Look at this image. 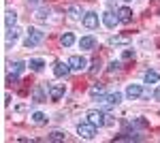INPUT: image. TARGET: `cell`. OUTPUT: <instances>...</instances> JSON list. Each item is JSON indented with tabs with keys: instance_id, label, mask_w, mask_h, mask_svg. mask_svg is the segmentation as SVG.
Returning a JSON list of instances; mask_svg holds the SVG:
<instances>
[{
	"instance_id": "6da1fadb",
	"label": "cell",
	"mask_w": 160,
	"mask_h": 143,
	"mask_svg": "<svg viewBox=\"0 0 160 143\" xmlns=\"http://www.w3.org/2000/svg\"><path fill=\"white\" fill-rule=\"evenodd\" d=\"M43 38H45V32H41V30H37V28H30V30H28V36H26V41H24V45L28 49L37 47Z\"/></svg>"
},
{
	"instance_id": "7a4b0ae2",
	"label": "cell",
	"mask_w": 160,
	"mask_h": 143,
	"mask_svg": "<svg viewBox=\"0 0 160 143\" xmlns=\"http://www.w3.org/2000/svg\"><path fill=\"white\" fill-rule=\"evenodd\" d=\"M77 135H79L81 139H94V137H96V126H94L92 122H81V124L77 126Z\"/></svg>"
},
{
	"instance_id": "3957f363",
	"label": "cell",
	"mask_w": 160,
	"mask_h": 143,
	"mask_svg": "<svg viewBox=\"0 0 160 143\" xmlns=\"http://www.w3.org/2000/svg\"><path fill=\"white\" fill-rule=\"evenodd\" d=\"M107 120L109 115L102 111H88V122H92L94 126H107Z\"/></svg>"
},
{
	"instance_id": "277c9868",
	"label": "cell",
	"mask_w": 160,
	"mask_h": 143,
	"mask_svg": "<svg viewBox=\"0 0 160 143\" xmlns=\"http://www.w3.org/2000/svg\"><path fill=\"white\" fill-rule=\"evenodd\" d=\"M68 64H71V71H83L88 66V60L83 56H71L68 58Z\"/></svg>"
},
{
	"instance_id": "5b68a950",
	"label": "cell",
	"mask_w": 160,
	"mask_h": 143,
	"mask_svg": "<svg viewBox=\"0 0 160 143\" xmlns=\"http://www.w3.org/2000/svg\"><path fill=\"white\" fill-rule=\"evenodd\" d=\"M83 26H86L88 30H96V28H98V15H96V13H86V15H83Z\"/></svg>"
},
{
	"instance_id": "8992f818",
	"label": "cell",
	"mask_w": 160,
	"mask_h": 143,
	"mask_svg": "<svg viewBox=\"0 0 160 143\" xmlns=\"http://www.w3.org/2000/svg\"><path fill=\"white\" fill-rule=\"evenodd\" d=\"M126 96H128V98H132V100L141 98V96H143V85H139V84H130L128 88H126Z\"/></svg>"
},
{
	"instance_id": "52a82bcc",
	"label": "cell",
	"mask_w": 160,
	"mask_h": 143,
	"mask_svg": "<svg viewBox=\"0 0 160 143\" xmlns=\"http://www.w3.org/2000/svg\"><path fill=\"white\" fill-rule=\"evenodd\" d=\"M68 73H71V64L68 62L66 64L64 62H56L53 64V75L56 77H68Z\"/></svg>"
},
{
	"instance_id": "ba28073f",
	"label": "cell",
	"mask_w": 160,
	"mask_h": 143,
	"mask_svg": "<svg viewBox=\"0 0 160 143\" xmlns=\"http://www.w3.org/2000/svg\"><path fill=\"white\" fill-rule=\"evenodd\" d=\"M118 22H120V17L115 15V13H111V11H107V13H102V24L107 26L109 30H113L115 26H118Z\"/></svg>"
},
{
	"instance_id": "9c48e42d",
	"label": "cell",
	"mask_w": 160,
	"mask_h": 143,
	"mask_svg": "<svg viewBox=\"0 0 160 143\" xmlns=\"http://www.w3.org/2000/svg\"><path fill=\"white\" fill-rule=\"evenodd\" d=\"M64 96V85L62 84H51L49 85V98L51 100H60Z\"/></svg>"
},
{
	"instance_id": "30bf717a",
	"label": "cell",
	"mask_w": 160,
	"mask_h": 143,
	"mask_svg": "<svg viewBox=\"0 0 160 143\" xmlns=\"http://www.w3.org/2000/svg\"><path fill=\"white\" fill-rule=\"evenodd\" d=\"M118 17H120L122 24H128V22L132 19V11H130L128 7H122V9H118Z\"/></svg>"
},
{
	"instance_id": "8fae6325",
	"label": "cell",
	"mask_w": 160,
	"mask_h": 143,
	"mask_svg": "<svg viewBox=\"0 0 160 143\" xmlns=\"http://www.w3.org/2000/svg\"><path fill=\"white\" fill-rule=\"evenodd\" d=\"M96 45V38L94 36H81V41H79V47L81 49H92Z\"/></svg>"
},
{
	"instance_id": "7c38bea8",
	"label": "cell",
	"mask_w": 160,
	"mask_h": 143,
	"mask_svg": "<svg viewBox=\"0 0 160 143\" xmlns=\"http://www.w3.org/2000/svg\"><path fill=\"white\" fill-rule=\"evenodd\" d=\"M90 94L94 96V98H96V96H100L98 100H107V98L102 96V94H105V85H102V84H98V85H92V88H90Z\"/></svg>"
},
{
	"instance_id": "4fadbf2b",
	"label": "cell",
	"mask_w": 160,
	"mask_h": 143,
	"mask_svg": "<svg viewBox=\"0 0 160 143\" xmlns=\"http://www.w3.org/2000/svg\"><path fill=\"white\" fill-rule=\"evenodd\" d=\"M60 43H62V47H71L75 43V34L73 32H64V34L60 36Z\"/></svg>"
},
{
	"instance_id": "5bb4252c",
	"label": "cell",
	"mask_w": 160,
	"mask_h": 143,
	"mask_svg": "<svg viewBox=\"0 0 160 143\" xmlns=\"http://www.w3.org/2000/svg\"><path fill=\"white\" fill-rule=\"evenodd\" d=\"M143 79H145V84H158L160 75H158V71H145Z\"/></svg>"
},
{
	"instance_id": "9a60e30c",
	"label": "cell",
	"mask_w": 160,
	"mask_h": 143,
	"mask_svg": "<svg viewBox=\"0 0 160 143\" xmlns=\"http://www.w3.org/2000/svg\"><path fill=\"white\" fill-rule=\"evenodd\" d=\"M15 22H17V13L15 11H7L4 13V24H7V28H13Z\"/></svg>"
},
{
	"instance_id": "2e32d148",
	"label": "cell",
	"mask_w": 160,
	"mask_h": 143,
	"mask_svg": "<svg viewBox=\"0 0 160 143\" xmlns=\"http://www.w3.org/2000/svg\"><path fill=\"white\" fill-rule=\"evenodd\" d=\"M17 38H19V28H15V26L9 28V32H7V43L11 45V43H15Z\"/></svg>"
},
{
	"instance_id": "e0dca14e",
	"label": "cell",
	"mask_w": 160,
	"mask_h": 143,
	"mask_svg": "<svg viewBox=\"0 0 160 143\" xmlns=\"http://www.w3.org/2000/svg\"><path fill=\"white\" fill-rule=\"evenodd\" d=\"M143 137L137 135V132H128V135H122V137H115V141H141Z\"/></svg>"
},
{
	"instance_id": "ac0fdd59",
	"label": "cell",
	"mask_w": 160,
	"mask_h": 143,
	"mask_svg": "<svg viewBox=\"0 0 160 143\" xmlns=\"http://www.w3.org/2000/svg\"><path fill=\"white\" fill-rule=\"evenodd\" d=\"M105 103H109V105H120V103H122V94H120V92H113V94L107 96Z\"/></svg>"
},
{
	"instance_id": "d6986e66",
	"label": "cell",
	"mask_w": 160,
	"mask_h": 143,
	"mask_svg": "<svg viewBox=\"0 0 160 143\" xmlns=\"http://www.w3.org/2000/svg\"><path fill=\"white\" fill-rule=\"evenodd\" d=\"M43 66H45V62H43V60L41 58H32L30 60V69H32V71H43Z\"/></svg>"
},
{
	"instance_id": "ffe728a7",
	"label": "cell",
	"mask_w": 160,
	"mask_h": 143,
	"mask_svg": "<svg viewBox=\"0 0 160 143\" xmlns=\"http://www.w3.org/2000/svg\"><path fill=\"white\" fill-rule=\"evenodd\" d=\"M32 120H34V124H45V122H47V115H45L43 111H34V113H32Z\"/></svg>"
},
{
	"instance_id": "44dd1931",
	"label": "cell",
	"mask_w": 160,
	"mask_h": 143,
	"mask_svg": "<svg viewBox=\"0 0 160 143\" xmlns=\"http://www.w3.org/2000/svg\"><path fill=\"white\" fill-rule=\"evenodd\" d=\"M66 13H68V17H71V19H79L81 9H79V7H68V9H66Z\"/></svg>"
},
{
	"instance_id": "7402d4cb",
	"label": "cell",
	"mask_w": 160,
	"mask_h": 143,
	"mask_svg": "<svg viewBox=\"0 0 160 143\" xmlns=\"http://www.w3.org/2000/svg\"><path fill=\"white\" fill-rule=\"evenodd\" d=\"M64 139H66V135H64V132H60V130H53L49 135V141H64Z\"/></svg>"
},
{
	"instance_id": "603a6c76",
	"label": "cell",
	"mask_w": 160,
	"mask_h": 143,
	"mask_svg": "<svg viewBox=\"0 0 160 143\" xmlns=\"http://www.w3.org/2000/svg\"><path fill=\"white\" fill-rule=\"evenodd\" d=\"M24 69H26L24 62H13V64H11V73H15V75H19Z\"/></svg>"
},
{
	"instance_id": "cb8c5ba5",
	"label": "cell",
	"mask_w": 160,
	"mask_h": 143,
	"mask_svg": "<svg viewBox=\"0 0 160 143\" xmlns=\"http://www.w3.org/2000/svg\"><path fill=\"white\" fill-rule=\"evenodd\" d=\"M109 43L111 45H122V43H128V36H113Z\"/></svg>"
},
{
	"instance_id": "d4e9b609",
	"label": "cell",
	"mask_w": 160,
	"mask_h": 143,
	"mask_svg": "<svg viewBox=\"0 0 160 143\" xmlns=\"http://www.w3.org/2000/svg\"><path fill=\"white\" fill-rule=\"evenodd\" d=\"M43 100H45V92L41 88H37L34 90V103H43Z\"/></svg>"
},
{
	"instance_id": "484cf974",
	"label": "cell",
	"mask_w": 160,
	"mask_h": 143,
	"mask_svg": "<svg viewBox=\"0 0 160 143\" xmlns=\"http://www.w3.org/2000/svg\"><path fill=\"white\" fill-rule=\"evenodd\" d=\"M34 17H37V19H47V17H49V9H38Z\"/></svg>"
},
{
	"instance_id": "4316f807",
	"label": "cell",
	"mask_w": 160,
	"mask_h": 143,
	"mask_svg": "<svg viewBox=\"0 0 160 143\" xmlns=\"http://www.w3.org/2000/svg\"><path fill=\"white\" fill-rule=\"evenodd\" d=\"M120 66H122V64H120L118 60H113V62H109V66H107V71H109V73H115V71H120Z\"/></svg>"
},
{
	"instance_id": "83f0119b",
	"label": "cell",
	"mask_w": 160,
	"mask_h": 143,
	"mask_svg": "<svg viewBox=\"0 0 160 143\" xmlns=\"http://www.w3.org/2000/svg\"><path fill=\"white\" fill-rule=\"evenodd\" d=\"M135 58V49H124L122 51V60H130Z\"/></svg>"
},
{
	"instance_id": "f1b7e54d",
	"label": "cell",
	"mask_w": 160,
	"mask_h": 143,
	"mask_svg": "<svg viewBox=\"0 0 160 143\" xmlns=\"http://www.w3.org/2000/svg\"><path fill=\"white\" fill-rule=\"evenodd\" d=\"M98 71H100V60L96 58L94 62H92V69H90V73H92V75H96Z\"/></svg>"
},
{
	"instance_id": "f546056e",
	"label": "cell",
	"mask_w": 160,
	"mask_h": 143,
	"mask_svg": "<svg viewBox=\"0 0 160 143\" xmlns=\"http://www.w3.org/2000/svg\"><path fill=\"white\" fill-rule=\"evenodd\" d=\"M7 81H9V84H17V75H15V73H11V75L7 77Z\"/></svg>"
},
{
	"instance_id": "4dcf8cb0",
	"label": "cell",
	"mask_w": 160,
	"mask_h": 143,
	"mask_svg": "<svg viewBox=\"0 0 160 143\" xmlns=\"http://www.w3.org/2000/svg\"><path fill=\"white\" fill-rule=\"evenodd\" d=\"M154 98H156V100H160V85H158V90L154 92Z\"/></svg>"
},
{
	"instance_id": "1f68e13d",
	"label": "cell",
	"mask_w": 160,
	"mask_h": 143,
	"mask_svg": "<svg viewBox=\"0 0 160 143\" xmlns=\"http://www.w3.org/2000/svg\"><path fill=\"white\" fill-rule=\"evenodd\" d=\"M124 2H132V0H124Z\"/></svg>"
}]
</instances>
